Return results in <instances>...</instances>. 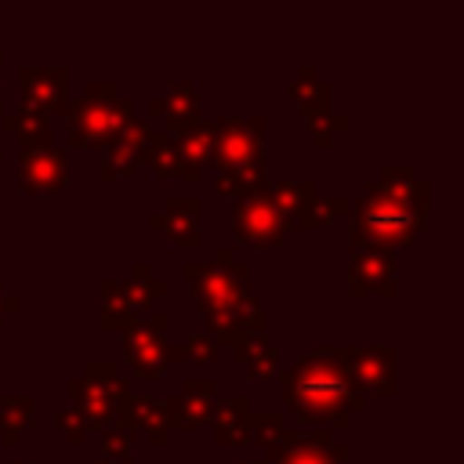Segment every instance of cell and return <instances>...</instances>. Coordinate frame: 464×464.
Here are the masks:
<instances>
[{
    "label": "cell",
    "mask_w": 464,
    "mask_h": 464,
    "mask_svg": "<svg viewBox=\"0 0 464 464\" xmlns=\"http://www.w3.org/2000/svg\"><path fill=\"white\" fill-rule=\"evenodd\" d=\"M149 116H134L116 138L105 141V149L98 152V174L102 181H120V178H130L138 170V156H141V141L149 134Z\"/></svg>",
    "instance_id": "cell-18"
},
{
    "label": "cell",
    "mask_w": 464,
    "mask_h": 464,
    "mask_svg": "<svg viewBox=\"0 0 464 464\" xmlns=\"http://www.w3.org/2000/svg\"><path fill=\"white\" fill-rule=\"evenodd\" d=\"M344 214H352V199H344V196H315L297 218H294V228H304V232H312V228H323V225H334V221H341Z\"/></svg>",
    "instance_id": "cell-29"
},
{
    "label": "cell",
    "mask_w": 464,
    "mask_h": 464,
    "mask_svg": "<svg viewBox=\"0 0 464 464\" xmlns=\"http://www.w3.org/2000/svg\"><path fill=\"white\" fill-rule=\"evenodd\" d=\"M279 388L290 413L315 431H344L348 420L366 410V395L348 381L341 344L308 348L279 377Z\"/></svg>",
    "instance_id": "cell-2"
},
{
    "label": "cell",
    "mask_w": 464,
    "mask_h": 464,
    "mask_svg": "<svg viewBox=\"0 0 464 464\" xmlns=\"http://www.w3.org/2000/svg\"><path fill=\"white\" fill-rule=\"evenodd\" d=\"M0 65H4V51H0ZM7 109H4V98H0V116H4Z\"/></svg>",
    "instance_id": "cell-36"
},
{
    "label": "cell",
    "mask_w": 464,
    "mask_h": 464,
    "mask_svg": "<svg viewBox=\"0 0 464 464\" xmlns=\"http://www.w3.org/2000/svg\"><path fill=\"white\" fill-rule=\"evenodd\" d=\"M348 381L366 395H395L399 392V352L392 344H359L344 348Z\"/></svg>",
    "instance_id": "cell-11"
},
{
    "label": "cell",
    "mask_w": 464,
    "mask_h": 464,
    "mask_svg": "<svg viewBox=\"0 0 464 464\" xmlns=\"http://www.w3.org/2000/svg\"><path fill=\"white\" fill-rule=\"evenodd\" d=\"M218 123H221V116H218V120H203V116H199L196 123H188V127H181V130H174V134H170L174 152H178V178H181V181L196 185V181H199L203 163H210V160H214Z\"/></svg>",
    "instance_id": "cell-17"
},
{
    "label": "cell",
    "mask_w": 464,
    "mask_h": 464,
    "mask_svg": "<svg viewBox=\"0 0 464 464\" xmlns=\"http://www.w3.org/2000/svg\"><path fill=\"white\" fill-rule=\"evenodd\" d=\"M181 348H185V359H196V362H214L218 359V344L203 330H185Z\"/></svg>",
    "instance_id": "cell-34"
},
{
    "label": "cell",
    "mask_w": 464,
    "mask_h": 464,
    "mask_svg": "<svg viewBox=\"0 0 464 464\" xmlns=\"http://www.w3.org/2000/svg\"><path fill=\"white\" fill-rule=\"evenodd\" d=\"M265 134L268 120L265 112H254L246 120L221 116L218 123V145H214V163L218 170H236V167H261L265 160Z\"/></svg>",
    "instance_id": "cell-9"
},
{
    "label": "cell",
    "mask_w": 464,
    "mask_h": 464,
    "mask_svg": "<svg viewBox=\"0 0 464 464\" xmlns=\"http://www.w3.org/2000/svg\"><path fill=\"white\" fill-rule=\"evenodd\" d=\"M268 196H272V203L279 207V214L294 225V218L315 199V185H312V181H272V185H268Z\"/></svg>",
    "instance_id": "cell-30"
},
{
    "label": "cell",
    "mask_w": 464,
    "mask_h": 464,
    "mask_svg": "<svg viewBox=\"0 0 464 464\" xmlns=\"http://www.w3.org/2000/svg\"><path fill=\"white\" fill-rule=\"evenodd\" d=\"M185 276V290L192 294V301L199 304V312H218L228 308L232 301L250 294V268L246 261L236 257L232 246H218L214 261H188L181 268Z\"/></svg>",
    "instance_id": "cell-4"
},
{
    "label": "cell",
    "mask_w": 464,
    "mask_h": 464,
    "mask_svg": "<svg viewBox=\"0 0 464 464\" xmlns=\"http://www.w3.org/2000/svg\"><path fill=\"white\" fill-rule=\"evenodd\" d=\"M348 294H355V297H362V294L395 297L399 294V272H395L392 250L355 246L352 261H348Z\"/></svg>",
    "instance_id": "cell-15"
},
{
    "label": "cell",
    "mask_w": 464,
    "mask_h": 464,
    "mask_svg": "<svg viewBox=\"0 0 464 464\" xmlns=\"http://www.w3.org/2000/svg\"><path fill=\"white\" fill-rule=\"evenodd\" d=\"M199 315H203V323H207V337H210L214 344H225V348H228L232 341H239V337L265 334V326H268L265 304H261L254 294H246V297L232 301L228 308L199 312Z\"/></svg>",
    "instance_id": "cell-16"
},
{
    "label": "cell",
    "mask_w": 464,
    "mask_h": 464,
    "mask_svg": "<svg viewBox=\"0 0 464 464\" xmlns=\"http://www.w3.org/2000/svg\"><path fill=\"white\" fill-rule=\"evenodd\" d=\"M69 145L72 149H105L109 138H116L134 120V98H123L116 83L98 80L87 83V91L69 102Z\"/></svg>",
    "instance_id": "cell-3"
},
{
    "label": "cell",
    "mask_w": 464,
    "mask_h": 464,
    "mask_svg": "<svg viewBox=\"0 0 464 464\" xmlns=\"http://www.w3.org/2000/svg\"><path fill=\"white\" fill-rule=\"evenodd\" d=\"M250 399L239 392V395H225V399H214L210 406V424H214V435L221 446H239V442H250Z\"/></svg>",
    "instance_id": "cell-23"
},
{
    "label": "cell",
    "mask_w": 464,
    "mask_h": 464,
    "mask_svg": "<svg viewBox=\"0 0 464 464\" xmlns=\"http://www.w3.org/2000/svg\"><path fill=\"white\" fill-rule=\"evenodd\" d=\"M286 98L297 102L301 123H304V130L312 134V141L319 149H330L337 130H348V123H352L348 116L334 112V87L326 80H319V72L312 65L297 69V76L286 83Z\"/></svg>",
    "instance_id": "cell-8"
},
{
    "label": "cell",
    "mask_w": 464,
    "mask_h": 464,
    "mask_svg": "<svg viewBox=\"0 0 464 464\" xmlns=\"http://www.w3.org/2000/svg\"><path fill=\"white\" fill-rule=\"evenodd\" d=\"M239 464H265V460H239Z\"/></svg>",
    "instance_id": "cell-38"
},
{
    "label": "cell",
    "mask_w": 464,
    "mask_h": 464,
    "mask_svg": "<svg viewBox=\"0 0 464 464\" xmlns=\"http://www.w3.org/2000/svg\"><path fill=\"white\" fill-rule=\"evenodd\" d=\"M116 420L130 424L134 431H138V428H145V435H149V442H152V446H167V439H170V431H174V428H170L167 402H163V399H156V395H127V399L120 402Z\"/></svg>",
    "instance_id": "cell-21"
},
{
    "label": "cell",
    "mask_w": 464,
    "mask_h": 464,
    "mask_svg": "<svg viewBox=\"0 0 464 464\" xmlns=\"http://www.w3.org/2000/svg\"><path fill=\"white\" fill-rule=\"evenodd\" d=\"M268 185V163H261V167H236V170H218V178H214V188H218V196H225V199H246L250 192H257V188H265Z\"/></svg>",
    "instance_id": "cell-28"
},
{
    "label": "cell",
    "mask_w": 464,
    "mask_h": 464,
    "mask_svg": "<svg viewBox=\"0 0 464 464\" xmlns=\"http://www.w3.org/2000/svg\"><path fill=\"white\" fill-rule=\"evenodd\" d=\"M0 127L18 134V149H44V145H51V116L33 109V105L18 102V109L0 116Z\"/></svg>",
    "instance_id": "cell-24"
},
{
    "label": "cell",
    "mask_w": 464,
    "mask_h": 464,
    "mask_svg": "<svg viewBox=\"0 0 464 464\" xmlns=\"http://www.w3.org/2000/svg\"><path fill=\"white\" fill-rule=\"evenodd\" d=\"M22 308V301L14 297V294H7V286L0 283V319H7V315H14Z\"/></svg>",
    "instance_id": "cell-35"
},
{
    "label": "cell",
    "mask_w": 464,
    "mask_h": 464,
    "mask_svg": "<svg viewBox=\"0 0 464 464\" xmlns=\"http://www.w3.org/2000/svg\"><path fill=\"white\" fill-rule=\"evenodd\" d=\"M130 450H134V428L123 420H112L102 428V457L105 464H130Z\"/></svg>",
    "instance_id": "cell-31"
},
{
    "label": "cell",
    "mask_w": 464,
    "mask_h": 464,
    "mask_svg": "<svg viewBox=\"0 0 464 464\" xmlns=\"http://www.w3.org/2000/svg\"><path fill=\"white\" fill-rule=\"evenodd\" d=\"M18 192L22 196H65L69 192V156L65 149H18Z\"/></svg>",
    "instance_id": "cell-12"
},
{
    "label": "cell",
    "mask_w": 464,
    "mask_h": 464,
    "mask_svg": "<svg viewBox=\"0 0 464 464\" xmlns=\"http://www.w3.org/2000/svg\"><path fill=\"white\" fill-rule=\"evenodd\" d=\"M0 163H4V149H0Z\"/></svg>",
    "instance_id": "cell-39"
},
{
    "label": "cell",
    "mask_w": 464,
    "mask_h": 464,
    "mask_svg": "<svg viewBox=\"0 0 464 464\" xmlns=\"http://www.w3.org/2000/svg\"><path fill=\"white\" fill-rule=\"evenodd\" d=\"M22 105H33L47 116L69 109V65H18Z\"/></svg>",
    "instance_id": "cell-14"
},
{
    "label": "cell",
    "mask_w": 464,
    "mask_h": 464,
    "mask_svg": "<svg viewBox=\"0 0 464 464\" xmlns=\"http://www.w3.org/2000/svg\"><path fill=\"white\" fill-rule=\"evenodd\" d=\"M431 188L417 178L410 163H384L373 181H366L362 196L352 199V232L348 246H413L417 232L428 218Z\"/></svg>",
    "instance_id": "cell-1"
},
{
    "label": "cell",
    "mask_w": 464,
    "mask_h": 464,
    "mask_svg": "<svg viewBox=\"0 0 464 464\" xmlns=\"http://www.w3.org/2000/svg\"><path fill=\"white\" fill-rule=\"evenodd\" d=\"M149 112L152 116H163L167 134H174V130H181V127H188V123L199 120L203 102H199V91L192 83H167V91L149 102Z\"/></svg>",
    "instance_id": "cell-22"
},
{
    "label": "cell",
    "mask_w": 464,
    "mask_h": 464,
    "mask_svg": "<svg viewBox=\"0 0 464 464\" xmlns=\"http://www.w3.org/2000/svg\"><path fill=\"white\" fill-rule=\"evenodd\" d=\"M214 395H218V381L214 377H192V381H185L178 395L163 399L167 402V413H170V428H181V431L203 428L210 420Z\"/></svg>",
    "instance_id": "cell-20"
},
{
    "label": "cell",
    "mask_w": 464,
    "mask_h": 464,
    "mask_svg": "<svg viewBox=\"0 0 464 464\" xmlns=\"http://www.w3.org/2000/svg\"><path fill=\"white\" fill-rule=\"evenodd\" d=\"M167 312H149L141 315L130 330L120 334V348H123V362L145 377V381H160V373L170 366V362H185V348L181 344H170L163 334H167Z\"/></svg>",
    "instance_id": "cell-7"
},
{
    "label": "cell",
    "mask_w": 464,
    "mask_h": 464,
    "mask_svg": "<svg viewBox=\"0 0 464 464\" xmlns=\"http://www.w3.org/2000/svg\"><path fill=\"white\" fill-rule=\"evenodd\" d=\"M102 330L123 334L130 330L141 315L152 312V301L167 294V279L152 272L149 261H138L127 279H102Z\"/></svg>",
    "instance_id": "cell-5"
},
{
    "label": "cell",
    "mask_w": 464,
    "mask_h": 464,
    "mask_svg": "<svg viewBox=\"0 0 464 464\" xmlns=\"http://www.w3.org/2000/svg\"><path fill=\"white\" fill-rule=\"evenodd\" d=\"M130 395L127 377L116 370V362H87L80 377L69 381V399L72 410L91 424V431L105 428L116 420L120 402Z\"/></svg>",
    "instance_id": "cell-6"
},
{
    "label": "cell",
    "mask_w": 464,
    "mask_h": 464,
    "mask_svg": "<svg viewBox=\"0 0 464 464\" xmlns=\"http://www.w3.org/2000/svg\"><path fill=\"white\" fill-rule=\"evenodd\" d=\"M149 167L156 178H178V152H174V141H170V134L167 130H156V127H149V134H145V141H141V156H138V167Z\"/></svg>",
    "instance_id": "cell-27"
},
{
    "label": "cell",
    "mask_w": 464,
    "mask_h": 464,
    "mask_svg": "<svg viewBox=\"0 0 464 464\" xmlns=\"http://www.w3.org/2000/svg\"><path fill=\"white\" fill-rule=\"evenodd\" d=\"M232 348V359L257 381L265 377H276L279 373V348L272 341H265V334H254V337H239L228 344Z\"/></svg>",
    "instance_id": "cell-25"
},
{
    "label": "cell",
    "mask_w": 464,
    "mask_h": 464,
    "mask_svg": "<svg viewBox=\"0 0 464 464\" xmlns=\"http://www.w3.org/2000/svg\"><path fill=\"white\" fill-rule=\"evenodd\" d=\"M199 221H203V203L196 196H170L163 210L149 214V228L163 232L178 246H199L203 243Z\"/></svg>",
    "instance_id": "cell-19"
},
{
    "label": "cell",
    "mask_w": 464,
    "mask_h": 464,
    "mask_svg": "<svg viewBox=\"0 0 464 464\" xmlns=\"http://www.w3.org/2000/svg\"><path fill=\"white\" fill-rule=\"evenodd\" d=\"M54 428L65 435V442H69V446H83V442H87V431H91V424H87L72 406L54 413Z\"/></svg>",
    "instance_id": "cell-33"
},
{
    "label": "cell",
    "mask_w": 464,
    "mask_h": 464,
    "mask_svg": "<svg viewBox=\"0 0 464 464\" xmlns=\"http://www.w3.org/2000/svg\"><path fill=\"white\" fill-rule=\"evenodd\" d=\"M0 464H29V460H0Z\"/></svg>",
    "instance_id": "cell-37"
},
{
    "label": "cell",
    "mask_w": 464,
    "mask_h": 464,
    "mask_svg": "<svg viewBox=\"0 0 464 464\" xmlns=\"http://www.w3.org/2000/svg\"><path fill=\"white\" fill-rule=\"evenodd\" d=\"M29 428H36V399L33 395L0 399V439L7 446H18Z\"/></svg>",
    "instance_id": "cell-26"
},
{
    "label": "cell",
    "mask_w": 464,
    "mask_h": 464,
    "mask_svg": "<svg viewBox=\"0 0 464 464\" xmlns=\"http://www.w3.org/2000/svg\"><path fill=\"white\" fill-rule=\"evenodd\" d=\"M286 431V420L279 410H261V413H250V442L261 446V453H272L276 442L283 439Z\"/></svg>",
    "instance_id": "cell-32"
},
{
    "label": "cell",
    "mask_w": 464,
    "mask_h": 464,
    "mask_svg": "<svg viewBox=\"0 0 464 464\" xmlns=\"http://www.w3.org/2000/svg\"><path fill=\"white\" fill-rule=\"evenodd\" d=\"M290 228H294V225H290V221L279 214V207L272 203L268 185L257 188V192H250L246 199H239L236 210H232V232H236L239 243L279 246V243L286 239Z\"/></svg>",
    "instance_id": "cell-10"
},
{
    "label": "cell",
    "mask_w": 464,
    "mask_h": 464,
    "mask_svg": "<svg viewBox=\"0 0 464 464\" xmlns=\"http://www.w3.org/2000/svg\"><path fill=\"white\" fill-rule=\"evenodd\" d=\"M265 464H352V450L334 442L330 431H301L286 428Z\"/></svg>",
    "instance_id": "cell-13"
},
{
    "label": "cell",
    "mask_w": 464,
    "mask_h": 464,
    "mask_svg": "<svg viewBox=\"0 0 464 464\" xmlns=\"http://www.w3.org/2000/svg\"><path fill=\"white\" fill-rule=\"evenodd\" d=\"M102 464H105V460H102Z\"/></svg>",
    "instance_id": "cell-40"
}]
</instances>
